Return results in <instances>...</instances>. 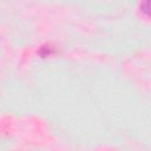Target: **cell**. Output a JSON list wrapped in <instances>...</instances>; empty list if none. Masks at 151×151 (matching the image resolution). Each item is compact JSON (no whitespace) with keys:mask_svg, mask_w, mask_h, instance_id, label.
<instances>
[{"mask_svg":"<svg viewBox=\"0 0 151 151\" xmlns=\"http://www.w3.org/2000/svg\"><path fill=\"white\" fill-rule=\"evenodd\" d=\"M139 7H140L142 12H143L145 15L151 17V1H144V2L140 4Z\"/></svg>","mask_w":151,"mask_h":151,"instance_id":"obj_1","label":"cell"}]
</instances>
